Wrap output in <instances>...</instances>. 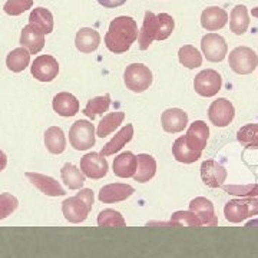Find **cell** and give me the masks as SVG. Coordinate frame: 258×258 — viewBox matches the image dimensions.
I'll return each instance as SVG.
<instances>
[{"instance_id":"obj_1","label":"cell","mask_w":258,"mask_h":258,"mask_svg":"<svg viewBox=\"0 0 258 258\" xmlns=\"http://www.w3.org/2000/svg\"><path fill=\"white\" fill-rule=\"evenodd\" d=\"M138 25L131 16H118L111 22L105 35V46L115 55L128 52L138 39Z\"/></svg>"},{"instance_id":"obj_2","label":"cell","mask_w":258,"mask_h":258,"mask_svg":"<svg viewBox=\"0 0 258 258\" xmlns=\"http://www.w3.org/2000/svg\"><path fill=\"white\" fill-rule=\"evenodd\" d=\"M93 201H95V197H93L92 189L81 188L75 197H69L62 203V212H63L64 218L72 224L83 222L92 210Z\"/></svg>"},{"instance_id":"obj_3","label":"cell","mask_w":258,"mask_h":258,"mask_svg":"<svg viewBox=\"0 0 258 258\" xmlns=\"http://www.w3.org/2000/svg\"><path fill=\"white\" fill-rule=\"evenodd\" d=\"M224 215L227 221L238 224L249 217L258 215V200L254 197H247L242 200H231L224 207Z\"/></svg>"},{"instance_id":"obj_4","label":"cell","mask_w":258,"mask_h":258,"mask_svg":"<svg viewBox=\"0 0 258 258\" xmlns=\"http://www.w3.org/2000/svg\"><path fill=\"white\" fill-rule=\"evenodd\" d=\"M152 72L142 63H132L126 66L123 72V82L132 92H145L152 85Z\"/></svg>"},{"instance_id":"obj_5","label":"cell","mask_w":258,"mask_h":258,"mask_svg":"<svg viewBox=\"0 0 258 258\" xmlns=\"http://www.w3.org/2000/svg\"><path fill=\"white\" fill-rule=\"evenodd\" d=\"M69 142L76 151H88L95 145V126L89 120H76L69 129Z\"/></svg>"},{"instance_id":"obj_6","label":"cell","mask_w":258,"mask_h":258,"mask_svg":"<svg viewBox=\"0 0 258 258\" xmlns=\"http://www.w3.org/2000/svg\"><path fill=\"white\" fill-rule=\"evenodd\" d=\"M228 64L235 74L249 75L258 66V55L251 47H235L228 56Z\"/></svg>"},{"instance_id":"obj_7","label":"cell","mask_w":258,"mask_h":258,"mask_svg":"<svg viewBox=\"0 0 258 258\" xmlns=\"http://www.w3.org/2000/svg\"><path fill=\"white\" fill-rule=\"evenodd\" d=\"M222 78L214 69H205L195 76L194 79V89L198 95L204 98H211L221 91Z\"/></svg>"},{"instance_id":"obj_8","label":"cell","mask_w":258,"mask_h":258,"mask_svg":"<svg viewBox=\"0 0 258 258\" xmlns=\"http://www.w3.org/2000/svg\"><path fill=\"white\" fill-rule=\"evenodd\" d=\"M203 55L210 62H222L227 56L228 46L225 39L218 33H208L201 39Z\"/></svg>"},{"instance_id":"obj_9","label":"cell","mask_w":258,"mask_h":258,"mask_svg":"<svg viewBox=\"0 0 258 258\" xmlns=\"http://www.w3.org/2000/svg\"><path fill=\"white\" fill-rule=\"evenodd\" d=\"M235 116V109L234 105L225 98H220L214 101L208 108V118L218 128H225L228 126Z\"/></svg>"},{"instance_id":"obj_10","label":"cell","mask_w":258,"mask_h":258,"mask_svg":"<svg viewBox=\"0 0 258 258\" xmlns=\"http://www.w3.org/2000/svg\"><path fill=\"white\" fill-rule=\"evenodd\" d=\"M30 72L39 82H52L59 74V63L53 56H37L30 66Z\"/></svg>"},{"instance_id":"obj_11","label":"cell","mask_w":258,"mask_h":258,"mask_svg":"<svg viewBox=\"0 0 258 258\" xmlns=\"http://www.w3.org/2000/svg\"><path fill=\"white\" fill-rule=\"evenodd\" d=\"M81 171L91 179H101L108 174V161L102 154L89 152L81 159Z\"/></svg>"},{"instance_id":"obj_12","label":"cell","mask_w":258,"mask_h":258,"mask_svg":"<svg viewBox=\"0 0 258 258\" xmlns=\"http://www.w3.org/2000/svg\"><path fill=\"white\" fill-rule=\"evenodd\" d=\"M45 35L46 33L39 26L33 25V23H29L22 30L20 45L26 47L30 55H36L45 47Z\"/></svg>"},{"instance_id":"obj_13","label":"cell","mask_w":258,"mask_h":258,"mask_svg":"<svg viewBox=\"0 0 258 258\" xmlns=\"http://www.w3.org/2000/svg\"><path fill=\"white\" fill-rule=\"evenodd\" d=\"M201 178L203 182L210 188H221L227 179V169L214 159L204 161L201 165Z\"/></svg>"},{"instance_id":"obj_14","label":"cell","mask_w":258,"mask_h":258,"mask_svg":"<svg viewBox=\"0 0 258 258\" xmlns=\"http://www.w3.org/2000/svg\"><path fill=\"white\" fill-rule=\"evenodd\" d=\"M25 176L30 181V184L47 197H63V195H66V191L62 188V185L59 184L56 179H53L52 176L37 174V172H26Z\"/></svg>"},{"instance_id":"obj_15","label":"cell","mask_w":258,"mask_h":258,"mask_svg":"<svg viewBox=\"0 0 258 258\" xmlns=\"http://www.w3.org/2000/svg\"><path fill=\"white\" fill-rule=\"evenodd\" d=\"M210 137V128L204 120H195L191 123V126L188 129L186 135H185V142L186 145L198 152H203L207 147V141Z\"/></svg>"},{"instance_id":"obj_16","label":"cell","mask_w":258,"mask_h":258,"mask_svg":"<svg viewBox=\"0 0 258 258\" xmlns=\"http://www.w3.org/2000/svg\"><path fill=\"white\" fill-rule=\"evenodd\" d=\"M159 32V20L155 13L148 10L144 18V25L138 33V45L141 50H147L151 43L158 39Z\"/></svg>"},{"instance_id":"obj_17","label":"cell","mask_w":258,"mask_h":258,"mask_svg":"<svg viewBox=\"0 0 258 258\" xmlns=\"http://www.w3.org/2000/svg\"><path fill=\"white\" fill-rule=\"evenodd\" d=\"M162 128L168 134H178L182 132L188 125V115L179 108H169L161 115Z\"/></svg>"},{"instance_id":"obj_18","label":"cell","mask_w":258,"mask_h":258,"mask_svg":"<svg viewBox=\"0 0 258 258\" xmlns=\"http://www.w3.org/2000/svg\"><path fill=\"white\" fill-rule=\"evenodd\" d=\"M189 210L200 218L203 225L207 227H215L218 224V218L215 217L214 205L210 200L204 197H197L189 203Z\"/></svg>"},{"instance_id":"obj_19","label":"cell","mask_w":258,"mask_h":258,"mask_svg":"<svg viewBox=\"0 0 258 258\" xmlns=\"http://www.w3.org/2000/svg\"><path fill=\"white\" fill-rule=\"evenodd\" d=\"M135 192L134 186L128 184H109L105 185L99 191V201L103 204H113L125 201Z\"/></svg>"},{"instance_id":"obj_20","label":"cell","mask_w":258,"mask_h":258,"mask_svg":"<svg viewBox=\"0 0 258 258\" xmlns=\"http://www.w3.org/2000/svg\"><path fill=\"white\" fill-rule=\"evenodd\" d=\"M227 22H228V13L218 6L207 8L201 15V26L208 32L220 30L227 25Z\"/></svg>"},{"instance_id":"obj_21","label":"cell","mask_w":258,"mask_h":258,"mask_svg":"<svg viewBox=\"0 0 258 258\" xmlns=\"http://www.w3.org/2000/svg\"><path fill=\"white\" fill-rule=\"evenodd\" d=\"M75 45L82 53H92L101 45V35L92 28H82L76 33Z\"/></svg>"},{"instance_id":"obj_22","label":"cell","mask_w":258,"mask_h":258,"mask_svg":"<svg viewBox=\"0 0 258 258\" xmlns=\"http://www.w3.org/2000/svg\"><path fill=\"white\" fill-rule=\"evenodd\" d=\"M53 111L64 116V118H71L75 116L79 112V101L75 98L72 93L60 92L53 98Z\"/></svg>"},{"instance_id":"obj_23","label":"cell","mask_w":258,"mask_h":258,"mask_svg":"<svg viewBox=\"0 0 258 258\" xmlns=\"http://www.w3.org/2000/svg\"><path fill=\"white\" fill-rule=\"evenodd\" d=\"M157 174V161L155 158L148 155V154H139L137 157V171L134 179L137 182L145 184L151 181Z\"/></svg>"},{"instance_id":"obj_24","label":"cell","mask_w":258,"mask_h":258,"mask_svg":"<svg viewBox=\"0 0 258 258\" xmlns=\"http://www.w3.org/2000/svg\"><path fill=\"white\" fill-rule=\"evenodd\" d=\"M132 138H134V125H132V123H126V125L113 137L112 141H109L105 147L102 148L101 154L103 157L115 155V154L119 152L120 149L125 147Z\"/></svg>"},{"instance_id":"obj_25","label":"cell","mask_w":258,"mask_h":258,"mask_svg":"<svg viewBox=\"0 0 258 258\" xmlns=\"http://www.w3.org/2000/svg\"><path fill=\"white\" fill-rule=\"evenodd\" d=\"M113 174L119 178H131L137 171V157L132 152H122L113 159Z\"/></svg>"},{"instance_id":"obj_26","label":"cell","mask_w":258,"mask_h":258,"mask_svg":"<svg viewBox=\"0 0 258 258\" xmlns=\"http://www.w3.org/2000/svg\"><path fill=\"white\" fill-rule=\"evenodd\" d=\"M249 26L248 9L245 5H237L230 16V29L231 32L237 36H241L247 32Z\"/></svg>"},{"instance_id":"obj_27","label":"cell","mask_w":258,"mask_h":258,"mask_svg":"<svg viewBox=\"0 0 258 258\" xmlns=\"http://www.w3.org/2000/svg\"><path fill=\"white\" fill-rule=\"evenodd\" d=\"M45 145L50 154L59 155L66 149V138L59 126H50L45 132Z\"/></svg>"},{"instance_id":"obj_28","label":"cell","mask_w":258,"mask_h":258,"mask_svg":"<svg viewBox=\"0 0 258 258\" xmlns=\"http://www.w3.org/2000/svg\"><path fill=\"white\" fill-rule=\"evenodd\" d=\"M29 62H30V53L26 47H18V49H13L10 52L8 57H6V66L8 69L15 72V74H19L22 71H25L29 66Z\"/></svg>"},{"instance_id":"obj_29","label":"cell","mask_w":258,"mask_h":258,"mask_svg":"<svg viewBox=\"0 0 258 258\" xmlns=\"http://www.w3.org/2000/svg\"><path fill=\"white\" fill-rule=\"evenodd\" d=\"M172 154L178 162H182V164H192L197 162L200 158H201V152L198 151H194L191 148L186 145L185 142V137L178 138L172 145Z\"/></svg>"},{"instance_id":"obj_30","label":"cell","mask_w":258,"mask_h":258,"mask_svg":"<svg viewBox=\"0 0 258 258\" xmlns=\"http://www.w3.org/2000/svg\"><path fill=\"white\" fill-rule=\"evenodd\" d=\"M60 176H62L63 184L69 189H81L85 184V175L82 171L69 162L64 164L63 168L60 169Z\"/></svg>"},{"instance_id":"obj_31","label":"cell","mask_w":258,"mask_h":258,"mask_svg":"<svg viewBox=\"0 0 258 258\" xmlns=\"http://www.w3.org/2000/svg\"><path fill=\"white\" fill-rule=\"evenodd\" d=\"M123 119H125V113L123 112H111V113L105 115L101 122H99V125H98L96 135L99 138H105V137L111 135L115 129L119 128Z\"/></svg>"},{"instance_id":"obj_32","label":"cell","mask_w":258,"mask_h":258,"mask_svg":"<svg viewBox=\"0 0 258 258\" xmlns=\"http://www.w3.org/2000/svg\"><path fill=\"white\" fill-rule=\"evenodd\" d=\"M111 106V95L106 93L103 96H96V98H92L91 101H88L85 109H83V113L89 118V119H95L98 115H103L105 112H108Z\"/></svg>"},{"instance_id":"obj_33","label":"cell","mask_w":258,"mask_h":258,"mask_svg":"<svg viewBox=\"0 0 258 258\" xmlns=\"http://www.w3.org/2000/svg\"><path fill=\"white\" fill-rule=\"evenodd\" d=\"M29 23L36 25L46 35H49L53 30V15L50 10L45 9V8H36L32 10V13L29 16Z\"/></svg>"},{"instance_id":"obj_34","label":"cell","mask_w":258,"mask_h":258,"mask_svg":"<svg viewBox=\"0 0 258 258\" xmlns=\"http://www.w3.org/2000/svg\"><path fill=\"white\" fill-rule=\"evenodd\" d=\"M178 59H179V63L188 69H195L203 64V55L192 45H184L181 47L178 52Z\"/></svg>"},{"instance_id":"obj_35","label":"cell","mask_w":258,"mask_h":258,"mask_svg":"<svg viewBox=\"0 0 258 258\" xmlns=\"http://www.w3.org/2000/svg\"><path fill=\"white\" fill-rule=\"evenodd\" d=\"M237 139L242 147L258 149V123H248L237 132Z\"/></svg>"},{"instance_id":"obj_36","label":"cell","mask_w":258,"mask_h":258,"mask_svg":"<svg viewBox=\"0 0 258 258\" xmlns=\"http://www.w3.org/2000/svg\"><path fill=\"white\" fill-rule=\"evenodd\" d=\"M98 225L99 227H125L126 221L125 218L122 217V214L119 211H115V210H103L99 212L98 215Z\"/></svg>"},{"instance_id":"obj_37","label":"cell","mask_w":258,"mask_h":258,"mask_svg":"<svg viewBox=\"0 0 258 258\" xmlns=\"http://www.w3.org/2000/svg\"><path fill=\"white\" fill-rule=\"evenodd\" d=\"M171 224L176 227H201L203 222L200 218L194 214L191 210L189 211H176L171 217Z\"/></svg>"},{"instance_id":"obj_38","label":"cell","mask_w":258,"mask_h":258,"mask_svg":"<svg viewBox=\"0 0 258 258\" xmlns=\"http://www.w3.org/2000/svg\"><path fill=\"white\" fill-rule=\"evenodd\" d=\"M19 207L18 198L9 192L0 194V220L8 218Z\"/></svg>"},{"instance_id":"obj_39","label":"cell","mask_w":258,"mask_h":258,"mask_svg":"<svg viewBox=\"0 0 258 258\" xmlns=\"http://www.w3.org/2000/svg\"><path fill=\"white\" fill-rule=\"evenodd\" d=\"M221 188L230 195H237V197H257L258 195V184L251 185H221Z\"/></svg>"},{"instance_id":"obj_40","label":"cell","mask_w":258,"mask_h":258,"mask_svg":"<svg viewBox=\"0 0 258 258\" xmlns=\"http://www.w3.org/2000/svg\"><path fill=\"white\" fill-rule=\"evenodd\" d=\"M157 16L159 20V32H158L157 40H165L172 35L174 28H175V22H174L172 16L168 13H159Z\"/></svg>"},{"instance_id":"obj_41","label":"cell","mask_w":258,"mask_h":258,"mask_svg":"<svg viewBox=\"0 0 258 258\" xmlns=\"http://www.w3.org/2000/svg\"><path fill=\"white\" fill-rule=\"evenodd\" d=\"M33 6V0H8L3 6V10L9 16H19Z\"/></svg>"},{"instance_id":"obj_42","label":"cell","mask_w":258,"mask_h":258,"mask_svg":"<svg viewBox=\"0 0 258 258\" xmlns=\"http://www.w3.org/2000/svg\"><path fill=\"white\" fill-rule=\"evenodd\" d=\"M98 3L103 6V8H108V9H113V8H119L122 5L126 3V0H98Z\"/></svg>"},{"instance_id":"obj_43","label":"cell","mask_w":258,"mask_h":258,"mask_svg":"<svg viewBox=\"0 0 258 258\" xmlns=\"http://www.w3.org/2000/svg\"><path fill=\"white\" fill-rule=\"evenodd\" d=\"M6 165H8V157L3 151H0V172L6 168Z\"/></svg>"},{"instance_id":"obj_44","label":"cell","mask_w":258,"mask_h":258,"mask_svg":"<svg viewBox=\"0 0 258 258\" xmlns=\"http://www.w3.org/2000/svg\"><path fill=\"white\" fill-rule=\"evenodd\" d=\"M251 15H252L254 18H258V6H257V8H254V9L251 10Z\"/></svg>"},{"instance_id":"obj_45","label":"cell","mask_w":258,"mask_h":258,"mask_svg":"<svg viewBox=\"0 0 258 258\" xmlns=\"http://www.w3.org/2000/svg\"><path fill=\"white\" fill-rule=\"evenodd\" d=\"M255 225H258V221H251L247 224V227H255Z\"/></svg>"}]
</instances>
